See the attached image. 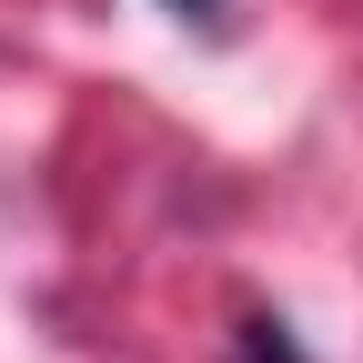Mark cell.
I'll return each instance as SVG.
<instances>
[{"label": "cell", "instance_id": "6da1fadb", "mask_svg": "<svg viewBox=\"0 0 363 363\" xmlns=\"http://www.w3.org/2000/svg\"><path fill=\"white\" fill-rule=\"evenodd\" d=\"M233 363H313V353L293 343V323H283V313H252V323L233 333Z\"/></svg>", "mask_w": 363, "mask_h": 363}, {"label": "cell", "instance_id": "7a4b0ae2", "mask_svg": "<svg viewBox=\"0 0 363 363\" xmlns=\"http://www.w3.org/2000/svg\"><path fill=\"white\" fill-rule=\"evenodd\" d=\"M162 11H182V21H212V30H222V0H162Z\"/></svg>", "mask_w": 363, "mask_h": 363}]
</instances>
